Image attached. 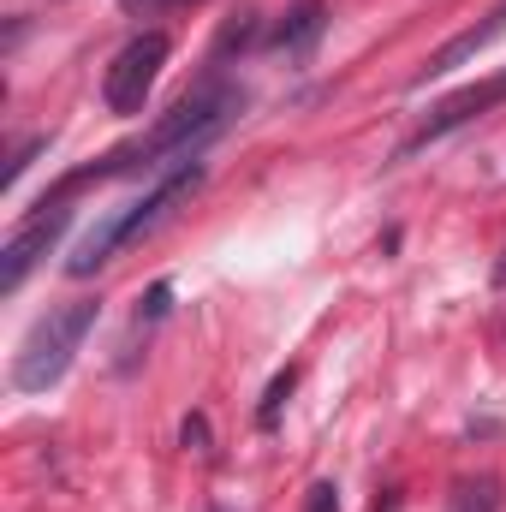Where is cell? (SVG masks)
Here are the masks:
<instances>
[{
	"label": "cell",
	"mask_w": 506,
	"mask_h": 512,
	"mask_svg": "<svg viewBox=\"0 0 506 512\" xmlns=\"http://www.w3.org/2000/svg\"><path fill=\"white\" fill-rule=\"evenodd\" d=\"M239 108H245V96H239V90H227V84H203V90L179 96V102H173L155 126L143 131L137 143H120V149H108L96 167H84V173L60 179V191H54V197H42V203H66L78 185H102V179H120V173H161V167H173V161H185V155H203V143L233 126V114H239Z\"/></svg>",
	"instance_id": "6da1fadb"
},
{
	"label": "cell",
	"mask_w": 506,
	"mask_h": 512,
	"mask_svg": "<svg viewBox=\"0 0 506 512\" xmlns=\"http://www.w3.org/2000/svg\"><path fill=\"white\" fill-rule=\"evenodd\" d=\"M197 185H203V155H185V161L161 167V173L149 179V191H137V197L120 203V209H108V215L78 239V251L66 256V274H72V280L102 274L114 256L126 251V245H137L143 233H155V227L167 221V209H173V203H185Z\"/></svg>",
	"instance_id": "7a4b0ae2"
},
{
	"label": "cell",
	"mask_w": 506,
	"mask_h": 512,
	"mask_svg": "<svg viewBox=\"0 0 506 512\" xmlns=\"http://www.w3.org/2000/svg\"><path fill=\"white\" fill-rule=\"evenodd\" d=\"M96 322H102V304H96V298H72V304L48 310V316L18 340V352H12V387H18V393H48V387L78 364V352H84V340L96 334Z\"/></svg>",
	"instance_id": "3957f363"
},
{
	"label": "cell",
	"mask_w": 506,
	"mask_h": 512,
	"mask_svg": "<svg viewBox=\"0 0 506 512\" xmlns=\"http://www.w3.org/2000/svg\"><path fill=\"white\" fill-rule=\"evenodd\" d=\"M167 54H173V42H167L161 30H143V36H131L126 48L108 60V72H102V102H108V114L137 120V114L149 108V90H155V78H161Z\"/></svg>",
	"instance_id": "277c9868"
},
{
	"label": "cell",
	"mask_w": 506,
	"mask_h": 512,
	"mask_svg": "<svg viewBox=\"0 0 506 512\" xmlns=\"http://www.w3.org/2000/svg\"><path fill=\"white\" fill-rule=\"evenodd\" d=\"M506 102V72H495V78H483V84H465V90H453L441 108H429L423 114V126L411 131L405 143H399V161H411L417 149H429V143H441V137H453L459 126H471V120H483L489 108H501Z\"/></svg>",
	"instance_id": "5b68a950"
},
{
	"label": "cell",
	"mask_w": 506,
	"mask_h": 512,
	"mask_svg": "<svg viewBox=\"0 0 506 512\" xmlns=\"http://www.w3.org/2000/svg\"><path fill=\"white\" fill-rule=\"evenodd\" d=\"M66 227H72V209H66V203H36V215H30L24 227H12V239H6V251H0V292H18V286L30 280V268L60 245Z\"/></svg>",
	"instance_id": "8992f818"
},
{
	"label": "cell",
	"mask_w": 506,
	"mask_h": 512,
	"mask_svg": "<svg viewBox=\"0 0 506 512\" xmlns=\"http://www.w3.org/2000/svg\"><path fill=\"white\" fill-rule=\"evenodd\" d=\"M495 36H506V0L495 6V12H489V18H483V24H471V30H459L453 42H441V48L429 54V66H423V72L411 78V90H423L429 78H447V72L471 66V60H477V54H483V48H489Z\"/></svg>",
	"instance_id": "52a82bcc"
},
{
	"label": "cell",
	"mask_w": 506,
	"mask_h": 512,
	"mask_svg": "<svg viewBox=\"0 0 506 512\" xmlns=\"http://www.w3.org/2000/svg\"><path fill=\"white\" fill-rule=\"evenodd\" d=\"M322 24H328V18H322V0H292L286 24L274 30V48H286V54H298V60H304V54L322 42Z\"/></svg>",
	"instance_id": "ba28073f"
},
{
	"label": "cell",
	"mask_w": 506,
	"mask_h": 512,
	"mask_svg": "<svg viewBox=\"0 0 506 512\" xmlns=\"http://www.w3.org/2000/svg\"><path fill=\"white\" fill-rule=\"evenodd\" d=\"M447 512H501V477H459L453 495H447Z\"/></svg>",
	"instance_id": "9c48e42d"
},
{
	"label": "cell",
	"mask_w": 506,
	"mask_h": 512,
	"mask_svg": "<svg viewBox=\"0 0 506 512\" xmlns=\"http://www.w3.org/2000/svg\"><path fill=\"white\" fill-rule=\"evenodd\" d=\"M292 382H298L292 370H280V376L268 382V393H262V405H256V423H262V429H274V423H280V405H286V393H292Z\"/></svg>",
	"instance_id": "30bf717a"
},
{
	"label": "cell",
	"mask_w": 506,
	"mask_h": 512,
	"mask_svg": "<svg viewBox=\"0 0 506 512\" xmlns=\"http://www.w3.org/2000/svg\"><path fill=\"white\" fill-rule=\"evenodd\" d=\"M304 512H340V489H334V483H310Z\"/></svg>",
	"instance_id": "8fae6325"
},
{
	"label": "cell",
	"mask_w": 506,
	"mask_h": 512,
	"mask_svg": "<svg viewBox=\"0 0 506 512\" xmlns=\"http://www.w3.org/2000/svg\"><path fill=\"white\" fill-rule=\"evenodd\" d=\"M42 143H48V137H30V143H18V149H12V167H6V185H18V179H24V167H30V155H36Z\"/></svg>",
	"instance_id": "7c38bea8"
},
{
	"label": "cell",
	"mask_w": 506,
	"mask_h": 512,
	"mask_svg": "<svg viewBox=\"0 0 506 512\" xmlns=\"http://www.w3.org/2000/svg\"><path fill=\"white\" fill-rule=\"evenodd\" d=\"M126 12H155V6H179V0H120Z\"/></svg>",
	"instance_id": "4fadbf2b"
},
{
	"label": "cell",
	"mask_w": 506,
	"mask_h": 512,
	"mask_svg": "<svg viewBox=\"0 0 506 512\" xmlns=\"http://www.w3.org/2000/svg\"><path fill=\"white\" fill-rule=\"evenodd\" d=\"M495 286L506 292V251H501V262H495Z\"/></svg>",
	"instance_id": "5bb4252c"
},
{
	"label": "cell",
	"mask_w": 506,
	"mask_h": 512,
	"mask_svg": "<svg viewBox=\"0 0 506 512\" xmlns=\"http://www.w3.org/2000/svg\"><path fill=\"white\" fill-rule=\"evenodd\" d=\"M209 512H227V507H209Z\"/></svg>",
	"instance_id": "9a60e30c"
}]
</instances>
